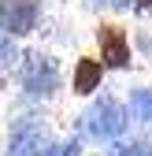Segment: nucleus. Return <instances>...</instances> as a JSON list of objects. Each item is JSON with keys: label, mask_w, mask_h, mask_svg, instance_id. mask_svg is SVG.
<instances>
[{"label": "nucleus", "mask_w": 152, "mask_h": 156, "mask_svg": "<svg viewBox=\"0 0 152 156\" xmlns=\"http://www.w3.org/2000/svg\"><path fill=\"white\" fill-rule=\"evenodd\" d=\"M126 119H130V112L111 93H104L82 115V126H85V134H89L93 141H119L123 134H126Z\"/></svg>", "instance_id": "obj_1"}, {"label": "nucleus", "mask_w": 152, "mask_h": 156, "mask_svg": "<svg viewBox=\"0 0 152 156\" xmlns=\"http://www.w3.org/2000/svg\"><path fill=\"white\" fill-rule=\"evenodd\" d=\"M19 82L30 97H56L63 89V74H60V63H56V56L48 52H26L22 56V67H19Z\"/></svg>", "instance_id": "obj_2"}, {"label": "nucleus", "mask_w": 152, "mask_h": 156, "mask_svg": "<svg viewBox=\"0 0 152 156\" xmlns=\"http://www.w3.org/2000/svg\"><path fill=\"white\" fill-rule=\"evenodd\" d=\"M93 37H97V48H100V63L108 71H130L134 48H130V34L119 23H100Z\"/></svg>", "instance_id": "obj_3"}, {"label": "nucleus", "mask_w": 152, "mask_h": 156, "mask_svg": "<svg viewBox=\"0 0 152 156\" xmlns=\"http://www.w3.org/2000/svg\"><path fill=\"white\" fill-rule=\"evenodd\" d=\"M45 149H48L45 123L37 115H19L8 130V152L4 156H41Z\"/></svg>", "instance_id": "obj_4"}, {"label": "nucleus", "mask_w": 152, "mask_h": 156, "mask_svg": "<svg viewBox=\"0 0 152 156\" xmlns=\"http://www.w3.org/2000/svg\"><path fill=\"white\" fill-rule=\"evenodd\" d=\"M41 23V0H0V30L11 37H26Z\"/></svg>", "instance_id": "obj_5"}, {"label": "nucleus", "mask_w": 152, "mask_h": 156, "mask_svg": "<svg viewBox=\"0 0 152 156\" xmlns=\"http://www.w3.org/2000/svg\"><path fill=\"white\" fill-rule=\"evenodd\" d=\"M108 67L100 63V56H78L74 60V71H71V93L74 97H93L100 89Z\"/></svg>", "instance_id": "obj_6"}, {"label": "nucleus", "mask_w": 152, "mask_h": 156, "mask_svg": "<svg viewBox=\"0 0 152 156\" xmlns=\"http://www.w3.org/2000/svg\"><path fill=\"white\" fill-rule=\"evenodd\" d=\"M130 115H134L137 123L152 126V89L148 86H134L130 89Z\"/></svg>", "instance_id": "obj_7"}, {"label": "nucleus", "mask_w": 152, "mask_h": 156, "mask_svg": "<svg viewBox=\"0 0 152 156\" xmlns=\"http://www.w3.org/2000/svg\"><path fill=\"white\" fill-rule=\"evenodd\" d=\"M108 156H152V141H148V138H134V141H115Z\"/></svg>", "instance_id": "obj_8"}, {"label": "nucleus", "mask_w": 152, "mask_h": 156, "mask_svg": "<svg viewBox=\"0 0 152 156\" xmlns=\"http://www.w3.org/2000/svg\"><path fill=\"white\" fill-rule=\"evenodd\" d=\"M15 60H19V52H15L11 34H8V30H0V67H11Z\"/></svg>", "instance_id": "obj_9"}, {"label": "nucleus", "mask_w": 152, "mask_h": 156, "mask_svg": "<svg viewBox=\"0 0 152 156\" xmlns=\"http://www.w3.org/2000/svg\"><path fill=\"white\" fill-rule=\"evenodd\" d=\"M100 4H108V8H115V11H126V8H130V0H100Z\"/></svg>", "instance_id": "obj_10"}, {"label": "nucleus", "mask_w": 152, "mask_h": 156, "mask_svg": "<svg viewBox=\"0 0 152 156\" xmlns=\"http://www.w3.org/2000/svg\"><path fill=\"white\" fill-rule=\"evenodd\" d=\"M134 8L137 11H152V0H134Z\"/></svg>", "instance_id": "obj_11"}, {"label": "nucleus", "mask_w": 152, "mask_h": 156, "mask_svg": "<svg viewBox=\"0 0 152 156\" xmlns=\"http://www.w3.org/2000/svg\"><path fill=\"white\" fill-rule=\"evenodd\" d=\"M89 156H97V152H89Z\"/></svg>", "instance_id": "obj_12"}]
</instances>
